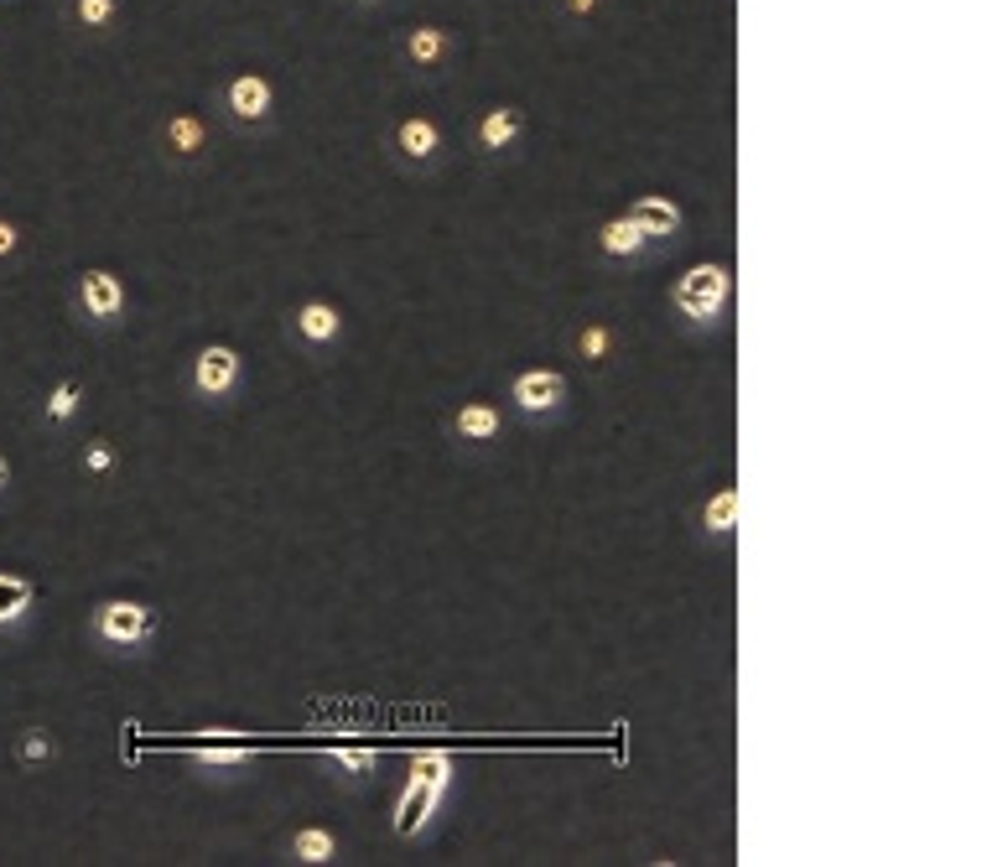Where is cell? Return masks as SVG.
I'll return each mask as SVG.
<instances>
[{
	"label": "cell",
	"mask_w": 992,
	"mask_h": 867,
	"mask_svg": "<svg viewBox=\"0 0 992 867\" xmlns=\"http://www.w3.org/2000/svg\"><path fill=\"white\" fill-rule=\"evenodd\" d=\"M452 790H457V758L448 749H416L405 758L401 795L390 805V831L401 842H422L437 826V816L448 811Z\"/></svg>",
	"instance_id": "6da1fadb"
},
{
	"label": "cell",
	"mask_w": 992,
	"mask_h": 867,
	"mask_svg": "<svg viewBox=\"0 0 992 867\" xmlns=\"http://www.w3.org/2000/svg\"><path fill=\"white\" fill-rule=\"evenodd\" d=\"M670 306H676V317H681L686 328H696V332L723 328L732 312V271L717 265V260L686 265L681 276H676V286H670Z\"/></svg>",
	"instance_id": "7a4b0ae2"
},
{
	"label": "cell",
	"mask_w": 992,
	"mask_h": 867,
	"mask_svg": "<svg viewBox=\"0 0 992 867\" xmlns=\"http://www.w3.org/2000/svg\"><path fill=\"white\" fill-rule=\"evenodd\" d=\"M89 633L110 655H146L162 639V613L141 598H104L89 618Z\"/></svg>",
	"instance_id": "3957f363"
},
{
	"label": "cell",
	"mask_w": 992,
	"mask_h": 867,
	"mask_svg": "<svg viewBox=\"0 0 992 867\" xmlns=\"http://www.w3.org/2000/svg\"><path fill=\"white\" fill-rule=\"evenodd\" d=\"M504 405H510L520 422L545 426V422H556V416H567L572 379L562 375V369H551V364H525V369H515L510 385H504Z\"/></svg>",
	"instance_id": "277c9868"
},
{
	"label": "cell",
	"mask_w": 992,
	"mask_h": 867,
	"mask_svg": "<svg viewBox=\"0 0 992 867\" xmlns=\"http://www.w3.org/2000/svg\"><path fill=\"white\" fill-rule=\"evenodd\" d=\"M244 385V353L235 343H203L188 364V395L203 405H224Z\"/></svg>",
	"instance_id": "5b68a950"
},
{
	"label": "cell",
	"mask_w": 992,
	"mask_h": 867,
	"mask_svg": "<svg viewBox=\"0 0 992 867\" xmlns=\"http://www.w3.org/2000/svg\"><path fill=\"white\" fill-rule=\"evenodd\" d=\"M385 151L405 172H437L442 156H448V130L431 115H401L385 130Z\"/></svg>",
	"instance_id": "8992f818"
},
{
	"label": "cell",
	"mask_w": 992,
	"mask_h": 867,
	"mask_svg": "<svg viewBox=\"0 0 992 867\" xmlns=\"http://www.w3.org/2000/svg\"><path fill=\"white\" fill-rule=\"evenodd\" d=\"M343 332H349V317H343V306L332 302V297H302V302L286 312V338L302 353H312V359L338 349Z\"/></svg>",
	"instance_id": "52a82bcc"
},
{
	"label": "cell",
	"mask_w": 992,
	"mask_h": 867,
	"mask_svg": "<svg viewBox=\"0 0 992 867\" xmlns=\"http://www.w3.org/2000/svg\"><path fill=\"white\" fill-rule=\"evenodd\" d=\"M73 306H78V317L89 323V328H120L125 323V312H130V286L125 276L115 271H78V281H73Z\"/></svg>",
	"instance_id": "ba28073f"
},
{
	"label": "cell",
	"mask_w": 992,
	"mask_h": 867,
	"mask_svg": "<svg viewBox=\"0 0 992 867\" xmlns=\"http://www.w3.org/2000/svg\"><path fill=\"white\" fill-rule=\"evenodd\" d=\"M156 151H162L166 166H177V172H198V166L213 156L209 115H198V110H172V115L162 120V130H156Z\"/></svg>",
	"instance_id": "9c48e42d"
},
{
	"label": "cell",
	"mask_w": 992,
	"mask_h": 867,
	"mask_svg": "<svg viewBox=\"0 0 992 867\" xmlns=\"http://www.w3.org/2000/svg\"><path fill=\"white\" fill-rule=\"evenodd\" d=\"M183 753H188V764L198 774L229 779V774H239L244 764L261 758V743L244 738V732H229V727H209V732H192L188 743H183Z\"/></svg>",
	"instance_id": "30bf717a"
},
{
	"label": "cell",
	"mask_w": 992,
	"mask_h": 867,
	"mask_svg": "<svg viewBox=\"0 0 992 867\" xmlns=\"http://www.w3.org/2000/svg\"><path fill=\"white\" fill-rule=\"evenodd\" d=\"M504 431H510V416H504V405L489 395H473L463 400L457 411L448 416V437L463 452H494L504 442Z\"/></svg>",
	"instance_id": "8fae6325"
},
{
	"label": "cell",
	"mask_w": 992,
	"mask_h": 867,
	"mask_svg": "<svg viewBox=\"0 0 992 867\" xmlns=\"http://www.w3.org/2000/svg\"><path fill=\"white\" fill-rule=\"evenodd\" d=\"M218 104H224V115L235 120L239 130H261L276 115V89H271L265 73H235V78H224Z\"/></svg>",
	"instance_id": "7c38bea8"
},
{
	"label": "cell",
	"mask_w": 992,
	"mask_h": 867,
	"mask_svg": "<svg viewBox=\"0 0 992 867\" xmlns=\"http://www.w3.org/2000/svg\"><path fill=\"white\" fill-rule=\"evenodd\" d=\"M468 141H473V151H478L484 162L510 156V151L525 141V110H520V104H489V110H478Z\"/></svg>",
	"instance_id": "4fadbf2b"
},
{
	"label": "cell",
	"mask_w": 992,
	"mask_h": 867,
	"mask_svg": "<svg viewBox=\"0 0 992 867\" xmlns=\"http://www.w3.org/2000/svg\"><path fill=\"white\" fill-rule=\"evenodd\" d=\"M592 250L603 265H614V271H629V265H644V260L655 255V244L639 235V224L629 213H608L598 229H592Z\"/></svg>",
	"instance_id": "5bb4252c"
},
{
	"label": "cell",
	"mask_w": 992,
	"mask_h": 867,
	"mask_svg": "<svg viewBox=\"0 0 992 867\" xmlns=\"http://www.w3.org/2000/svg\"><path fill=\"white\" fill-rule=\"evenodd\" d=\"M629 218L639 224V235L650 239L655 250H665V244H676L681 239V229H686V213H681V203L670 198V192H639L635 203H629Z\"/></svg>",
	"instance_id": "9a60e30c"
},
{
	"label": "cell",
	"mask_w": 992,
	"mask_h": 867,
	"mask_svg": "<svg viewBox=\"0 0 992 867\" xmlns=\"http://www.w3.org/2000/svg\"><path fill=\"white\" fill-rule=\"evenodd\" d=\"M452 52H457V37H452L448 26H437V22L411 26V32H405V42H401L405 68H416V73H442L452 63Z\"/></svg>",
	"instance_id": "2e32d148"
},
{
	"label": "cell",
	"mask_w": 992,
	"mask_h": 867,
	"mask_svg": "<svg viewBox=\"0 0 992 867\" xmlns=\"http://www.w3.org/2000/svg\"><path fill=\"white\" fill-rule=\"evenodd\" d=\"M567 349L582 369H608V364L618 359V349H624V332H618L614 323H603V317H582V323L572 328Z\"/></svg>",
	"instance_id": "e0dca14e"
},
{
	"label": "cell",
	"mask_w": 992,
	"mask_h": 867,
	"mask_svg": "<svg viewBox=\"0 0 992 867\" xmlns=\"http://www.w3.org/2000/svg\"><path fill=\"white\" fill-rule=\"evenodd\" d=\"M286 857L297 867H328L343 857V837L332 831L328 820H307V826H297L286 837Z\"/></svg>",
	"instance_id": "ac0fdd59"
},
{
	"label": "cell",
	"mask_w": 992,
	"mask_h": 867,
	"mask_svg": "<svg viewBox=\"0 0 992 867\" xmlns=\"http://www.w3.org/2000/svg\"><path fill=\"white\" fill-rule=\"evenodd\" d=\"M696 536L707 545H728L738 536V483H717L696 510Z\"/></svg>",
	"instance_id": "d6986e66"
},
{
	"label": "cell",
	"mask_w": 992,
	"mask_h": 867,
	"mask_svg": "<svg viewBox=\"0 0 992 867\" xmlns=\"http://www.w3.org/2000/svg\"><path fill=\"white\" fill-rule=\"evenodd\" d=\"M317 753L332 769V779H343V784H369L379 774V749H369V743H323Z\"/></svg>",
	"instance_id": "ffe728a7"
},
{
	"label": "cell",
	"mask_w": 992,
	"mask_h": 867,
	"mask_svg": "<svg viewBox=\"0 0 992 867\" xmlns=\"http://www.w3.org/2000/svg\"><path fill=\"white\" fill-rule=\"evenodd\" d=\"M84 400H89V385H84L78 375H63L48 390V400H42V422H48L52 431H63V426H73V416L84 411Z\"/></svg>",
	"instance_id": "44dd1931"
},
{
	"label": "cell",
	"mask_w": 992,
	"mask_h": 867,
	"mask_svg": "<svg viewBox=\"0 0 992 867\" xmlns=\"http://www.w3.org/2000/svg\"><path fill=\"white\" fill-rule=\"evenodd\" d=\"M37 608V582L22 571H0V629H16Z\"/></svg>",
	"instance_id": "7402d4cb"
},
{
	"label": "cell",
	"mask_w": 992,
	"mask_h": 867,
	"mask_svg": "<svg viewBox=\"0 0 992 867\" xmlns=\"http://www.w3.org/2000/svg\"><path fill=\"white\" fill-rule=\"evenodd\" d=\"M120 468V447L110 437H89V442L78 447V473L84 478H110Z\"/></svg>",
	"instance_id": "603a6c76"
},
{
	"label": "cell",
	"mask_w": 992,
	"mask_h": 867,
	"mask_svg": "<svg viewBox=\"0 0 992 867\" xmlns=\"http://www.w3.org/2000/svg\"><path fill=\"white\" fill-rule=\"evenodd\" d=\"M16 758H22L26 769H42L58 758V738H52L48 727H22V738H16Z\"/></svg>",
	"instance_id": "cb8c5ba5"
},
{
	"label": "cell",
	"mask_w": 992,
	"mask_h": 867,
	"mask_svg": "<svg viewBox=\"0 0 992 867\" xmlns=\"http://www.w3.org/2000/svg\"><path fill=\"white\" fill-rule=\"evenodd\" d=\"M73 16H78V26H89V32H110L120 16V0H73Z\"/></svg>",
	"instance_id": "d4e9b609"
},
{
	"label": "cell",
	"mask_w": 992,
	"mask_h": 867,
	"mask_svg": "<svg viewBox=\"0 0 992 867\" xmlns=\"http://www.w3.org/2000/svg\"><path fill=\"white\" fill-rule=\"evenodd\" d=\"M16 244H22V229H16L11 218H0V260L16 255Z\"/></svg>",
	"instance_id": "484cf974"
},
{
	"label": "cell",
	"mask_w": 992,
	"mask_h": 867,
	"mask_svg": "<svg viewBox=\"0 0 992 867\" xmlns=\"http://www.w3.org/2000/svg\"><path fill=\"white\" fill-rule=\"evenodd\" d=\"M562 5H567L572 16H592L598 11V0H562Z\"/></svg>",
	"instance_id": "4316f807"
},
{
	"label": "cell",
	"mask_w": 992,
	"mask_h": 867,
	"mask_svg": "<svg viewBox=\"0 0 992 867\" xmlns=\"http://www.w3.org/2000/svg\"><path fill=\"white\" fill-rule=\"evenodd\" d=\"M11 489V463H5V452H0V493Z\"/></svg>",
	"instance_id": "83f0119b"
}]
</instances>
